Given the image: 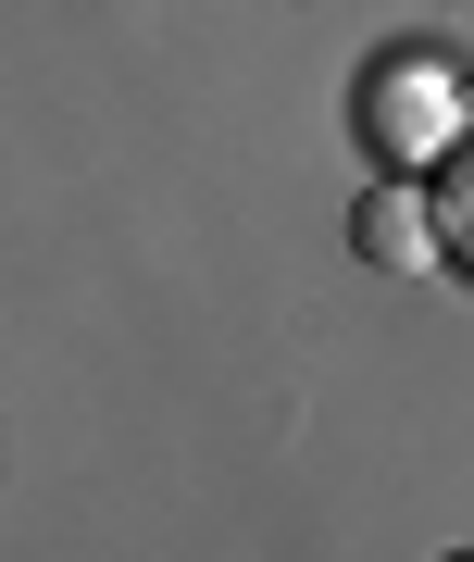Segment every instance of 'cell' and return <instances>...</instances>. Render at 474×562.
Returning a JSON list of instances; mask_svg holds the SVG:
<instances>
[{
    "label": "cell",
    "instance_id": "obj_1",
    "mask_svg": "<svg viewBox=\"0 0 474 562\" xmlns=\"http://www.w3.org/2000/svg\"><path fill=\"white\" fill-rule=\"evenodd\" d=\"M462 125H474V76H462L450 50L413 38V50H387L375 76H362V150H387V162H437Z\"/></svg>",
    "mask_w": 474,
    "mask_h": 562
},
{
    "label": "cell",
    "instance_id": "obj_3",
    "mask_svg": "<svg viewBox=\"0 0 474 562\" xmlns=\"http://www.w3.org/2000/svg\"><path fill=\"white\" fill-rule=\"evenodd\" d=\"M437 225H450V262H474V150L450 162V188H437Z\"/></svg>",
    "mask_w": 474,
    "mask_h": 562
},
{
    "label": "cell",
    "instance_id": "obj_2",
    "mask_svg": "<svg viewBox=\"0 0 474 562\" xmlns=\"http://www.w3.org/2000/svg\"><path fill=\"white\" fill-rule=\"evenodd\" d=\"M350 250H362V262H387V276H425V262H450V225H437L425 188H362Z\"/></svg>",
    "mask_w": 474,
    "mask_h": 562
}]
</instances>
